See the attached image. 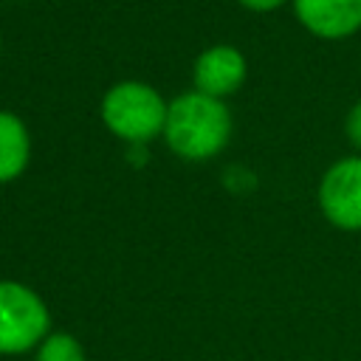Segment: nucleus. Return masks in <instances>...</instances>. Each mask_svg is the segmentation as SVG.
<instances>
[{
  "instance_id": "3",
  "label": "nucleus",
  "mask_w": 361,
  "mask_h": 361,
  "mask_svg": "<svg viewBox=\"0 0 361 361\" xmlns=\"http://www.w3.org/2000/svg\"><path fill=\"white\" fill-rule=\"evenodd\" d=\"M48 333L51 313L42 296L17 279H0V355H25Z\"/></svg>"
},
{
  "instance_id": "7",
  "label": "nucleus",
  "mask_w": 361,
  "mask_h": 361,
  "mask_svg": "<svg viewBox=\"0 0 361 361\" xmlns=\"http://www.w3.org/2000/svg\"><path fill=\"white\" fill-rule=\"evenodd\" d=\"M31 161V133L25 121L11 113L0 110V183L17 180Z\"/></svg>"
},
{
  "instance_id": "2",
  "label": "nucleus",
  "mask_w": 361,
  "mask_h": 361,
  "mask_svg": "<svg viewBox=\"0 0 361 361\" xmlns=\"http://www.w3.org/2000/svg\"><path fill=\"white\" fill-rule=\"evenodd\" d=\"M166 110L169 102L152 85L138 79L116 82L113 87H107L99 104L104 127L127 144H147L164 135Z\"/></svg>"
},
{
  "instance_id": "9",
  "label": "nucleus",
  "mask_w": 361,
  "mask_h": 361,
  "mask_svg": "<svg viewBox=\"0 0 361 361\" xmlns=\"http://www.w3.org/2000/svg\"><path fill=\"white\" fill-rule=\"evenodd\" d=\"M344 133H347L350 144L358 149V155H361V99H358V102L350 107L347 121H344Z\"/></svg>"
},
{
  "instance_id": "6",
  "label": "nucleus",
  "mask_w": 361,
  "mask_h": 361,
  "mask_svg": "<svg viewBox=\"0 0 361 361\" xmlns=\"http://www.w3.org/2000/svg\"><path fill=\"white\" fill-rule=\"evenodd\" d=\"M296 20L319 39H347L361 31V0H290Z\"/></svg>"
},
{
  "instance_id": "8",
  "label": "nucleus",
  "mask_w": 361,
  "mask_h": 361,
  "mask_svg": "<svg viewBox=\"0 0 361 361\" xmlns=\"http://www.w3.org/2000/svg\"><path fill=\"white\" fill-rule=\"evenodd\" d=\"M34 361H85V350L76 336L51 330L34 350Z\"/></svg>"
},
{
  "instance_id": "1",
  "label": "nucleus",
  "mask_w": 361,
  "mask_h": 361,
  "mask_svg": "<svg viewBox=\"0 0 361 361\" xmlns=\"http://www.w3.org/2000/svg\"><path fill=\"white\" fill-rule=\"evenodd\" d=\"M231 110L223 99L197 93L195 87L169 102L164 138L183 161H209L220 155L231 138Z\"/></svg>"
},
{
  "instance_id": "10",
  "label": "nucleus",
  "mask_w": 361,
  "mask_h": 361,
  "mask_svg": "<svg viewBox=\"0 0 361 361\" xmlns=\"http://www.w3.org/2000/svg\"><path fill=\"white\" fill-rule=\"evenodd\" d=\"M240 6H245L248 11H259V14H268V11H276L279 6H285L288 0H237Z\"/></svg>"
},
{
  "instance_id": "4",
  "label": "nucleus",
  "mask_w": 361,
  "mask_h": 361,
  "mask_svg": "<svg viewBox=\"0 0 361 361\" xmlns=\"http://www.w3.org/2000/svg\"><path fill=\"white\" fill-rule=\"evenodd\" d=\"M319 209L341 231H361V155L330 164L319 180Z\"/></svg>"
},
{
  "instance_id": "5",
  "label": "nucleus",
  "mask_w": 361,
  "mask_h": 361,
  "mask_svg": "<svg viewBox=\"0 0 361 361\" xmlns=\"http://www.w3.org/2000/svg\"><path fill=\"white\" fill-rule=\"evenodd\" d=\"M245 76H248L245 56L234 45H212V48L200 51V56L195 59V68H192L195 90L214 96V99H226V96L237 93L243 87Z\"/></svg>"
}]
</instances>
